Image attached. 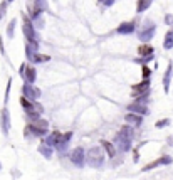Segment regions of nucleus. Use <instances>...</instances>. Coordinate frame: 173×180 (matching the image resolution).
<instances>
[{"instance_id": "obj_1", "label": "nucleus", "mask_w": 173, "mask_h": 180, "mask_svg": "<svg viewBox=\"0 0 173 180\" xmlns=\"http://www.w3.org/2000/svg\"><path fill=\"white\" fill-rule=\"evenodd\" d=\"M103 145L106 147L108 153H109V155H111V157H113V155H114V148H113V145H111V143H108V141H103Z\"/></svg>"}, {"instance_id": "obj_2", "label": "nucleus", "mask_w": 173, "mask_h": 180, "mask_svg": "<svg viewBox=\"0 0 173 180\" xmlns=\"http://www.w3.org/2000/svg\"><path fill=\"white\" fill-rule=\"evenodd\" d=\"M128 121H133V123H136V125H140V123H141L140 118H136V116H129V114H128Z\"/></svg>"}]
</instances>
